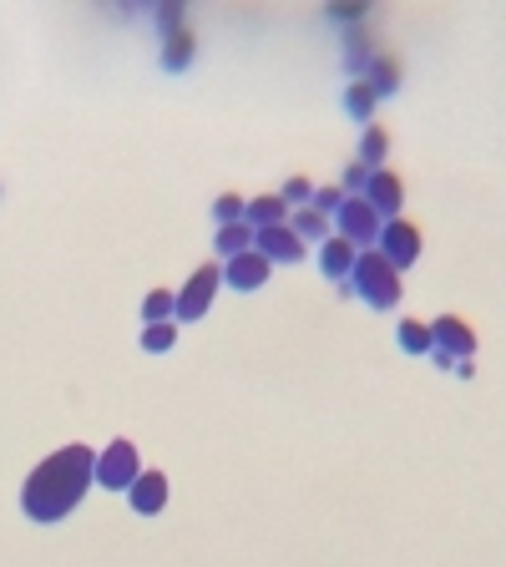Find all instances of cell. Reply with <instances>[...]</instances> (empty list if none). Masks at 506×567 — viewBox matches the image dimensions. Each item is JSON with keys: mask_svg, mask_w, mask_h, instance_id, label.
I'll return each instance as SVG.
<instances>
[{"mask_svg": "<svg viewBox=\"0 0 506 567\" xmlns=\"http://www.w3.org/2000/svg\"><path fill=\"white\" fill-rule=\"evenodd\" d=\"M340 188H345V198H365V188H370V168H365V162H350Z\"/></svg>", "mask_w": 506, "mask_h": 567, "instance_id": "obj_27", "label": "cell"}, {"mask_svg": "<svg viewBox=\"0 0 506 567\" xmlns=\"http://www.w3.org/2000/svg\"><path fill=\"white\" fill-rule=\"evenodd\" d=\"M334 233L365 254V249H375V238H380V213L365 198H345V208L334 213Z\"/></svg>", "mask_w": 506, "mask_h": 567, "instance_id": "obj_6", "label": "cell"}, {"mask_svg": "<svg viewBox=\"0 0 506 567\" xmlns=\"http://www.w3.org/2000/svg\"><path fill=\"white\" fill-rule=\"evenodd\" d=\"M279 198H284L289 208H309V203H314V183L299 173V178H289V183L279 188Z\"/></svg>", "mask_w": 506, "mask_h": 567, "instance_id": "obj_25", "label": "cell"}, {"mask_svg": "<svg viewBox=\"0 0 506 567\" xmlns=\"http://www.w3.org/2000/svg\"><path fill=\"white\" fill-rule=\"evenodd\" d=\"M375 254H380V259H385L395 274H405V269L420 259V228H415L410 218H390V223H380Z\"/></svg>", "mask_w": 506, "mask_h": 567, "instance_id": "obj_4", "label": "cell"}, {"mask_svg": "<svg viewBox=\"0 0 506 567\" xmlns=\"http://www.w3.org/2000/svg\"><path fill=\"white\" fill-rule=\"evenodd\" d=\"M188 61H193V36H188V31H178V36H167L162 66H167V71H183Z\"/></svg>", "mask_w": 506, "mask_h": 567, "instance_id": "obj_23", "label": "cell"}, {"mask_svg": "<svg viewBox=\"0 0 506 567\" xmlns=\"http://www.w3.org/2000/svg\"><path fill=\"white\" fill-rule=\"evenodd\" d=\"M304 249H309V243H304L289 223H279V228H259V233H253V254H264L269 264H299Z\"/></svg>", "mask_w": 506, "mask_h": 567, "instance_id": "obj_7", "label": "cell"}, {"mask_svg": "<svg viewBox=\"0 0 506 567\" xmlns=\"http://www.w3.org/2000/svg\"><path fill=\"white\" fill-rule=\"evenodd\" d=\"M92 476H97V451H87V446H61V451H51V456L26 476V492H21L26 517H31V522H61L66 512L81 507Z\"/></svg>", "mask_w": 506, "mask_h": 567, "instance_id": "obj_1", "label": "cell"}, {"mask_svg": "<svg viewBox=\"0 0 506 567\" xmlns=\"http://www.w3.org/2000/svg\"><path fill=\"white\" fill-rule=\"evenodd\" d=\"M395 340H400L405 355H431V350H436V335H431L426 319H400V324H395Z\"/></svg>", "mask_w": 506, "mask_h": 567, "instance_id": "obj_14", "label": "cell"}, {"mask_svg": "<svg viewBox=\"0 0 506 567\" xmlns=\"http://www.w3.org/2000/svg\"><path fill=\"white\" fill-rule=\"evenodd\" d=\"M127 502H132V512H137V517H157V512L167 507V476L142 466V476L127 486Z\"/></svg>", "mask_w": 506, "mask_h": 567, "instance_id": "obj_12", "label": "cell"}, {"mask_svg": "<svg viewBox=\"0 0 506 567\" xmlns=\"http://www.w3.org/2000/svg\"><path fill=\"white\" fill-rule=\"evenodd\" d=\"M370 61H375V46H370V36L355 26V31L345 36V66H350V76H355V81H365Z\"/></svg>", "mask_w": 506, "mask_h": 567, "instance_id": "obj_19", "label": "cell"}, {"mask_svg": "<svg viewBox=\"0 0 506 567\" xmlns=\"http://www.w3.org/2000/svg\"><path fill=\"white\" fill-rule=\"evenodd\" d=\"M157 31H162V36H178V31H183V6H178V0L157 6Z\"/></svg>", "mask_w": 506, "mask_h": 567, "instance_id": "obj_28", "label": "cell"}, {"mask_svg": "<svg viewBox=\"0 0 506 567\" xmlns=\"http://www.w3.org/2000/svg\"><path fill=\"white\" fill-rule=\"evenodd\" d=\"M243 208H248V198H238V193H218V198H213V218H218V228H223V223H243Z\"/></svg>", "mask_w": 506, "mask_h": 567, "instance_id": "obj_24", "label": "cell"}, {"mask_svg": "<svg viewBox=\"0 0 506 567\" xmlns=\"http://www.w3.org/2000/svg\"><path fill=\"white\" fill-rule=\"evenodd\" d=\"M334 21H350V26H360V21H365V6H334Z\"/></svg>", "mask_w": 506, "mask_h": 567, "instance_id": "obj_29", "label": "cell"}, {"mask_svg": "<svg viewBox=\"0 0 506 567\" xmlns=\"http://www.w3.org/2000/svg\"><path fill=\"white\" fill-rule=\"evenodd\" d=\"M340 294H360L370 309H395V304H400V274H395L375 249H365V254L355 259V274H350V284H345Z\"/></svg>", "mask_w": 506, "mask_h": 567, "instance_id": "obj_2", "label": "cell"}, {"mask_svg": "<svg viewBox=\"0 0 506 567\" xmlns=\"http://www.w3.org/2000/svg\"><path fill=\"white\" fill-rule=\"evenodd\" d=\"M289 228H294L304 243H324V238L334 233V218H324V213H314V208H294V213H289Z\"/></svg>", "mask_w": 506, "mask_h": 567, "instance_id": "obj_17", "label": "cell"}, {"mask_svg": "<svg viewBox=\"0 0 506 567\" xmlns=\"http://www.w3.org/2000/svg\"><path fill=\"white\" fill-rule=\"evenodd\" d=\"M173 309H178V294L152 289V294L142 299V324H162V319H173Z\"/></svg>", "mask_w": 506, "mask_h": 567, "instance_id": "obj_22", "label": "cell"}, {"mask_svg": "<svg viewBox=\"0 0 506 567\" xmlns=\"http://www.w3.org/2000/svg\"><path fill=\"white\" fill-rule=\"evenodd\" d=\"M289 203L279 198V193H259V198H248V208H243V223L259 233V228H279V223H289Z\"/></svg>", "mask_w": 506, "mask_h": 567, "instance_id": "obj_13", "label": "cell"}, {"mask_svg": "<svg viewBox=\"0 0 506 567\" xmlns=\"http://www.w3.org/2000/svg\"><path fill=\"white\" fill-rule=\"evenodd\" d=\"M355 259H360V249H355V243H345L340 233H329V238L319 243V274L334 279V284H350Z\"/></svg>", "mask_w": 506, "mask_h": 567, "instance_id": "obj_11", "label": "cell"}, {"mask_svg": "<svg viewBox=\"0 0 506 567\" xmlns=\"http://www.w3.org/2000/svg\"><path fill=\"white\" fill-rule=\"evenodd\" d=\"M365 81L375 87V97H395V92H400V61H395V56H385V51H375V61H370Z\"/></svg>", "mask_w": 506, "mask_h": 567, "instance_id": "obj_15", "label": "cell"}, {"mask_svg": "<svg viewBox=\"0 0 506 567\" xmlns=\"http://www.w3.org/2000/svg\"><path fill=\"white\" fill-rule=\"evenodd\" d=\"M269 274H274V264H269L264 254H253V249L223 264V284H228V289H238V294L264 289V284H269Z\"/></svg>", "mask_w": 506, "mask_h": 567, "instance_id": "obj_10", "label": "cell"}, {"mask_svg": "<svg viewBox=\"0 0 506 567\" xmlns=\"http://www.w3.org/2000/svg\"><path fill=\"white\" fill-rule=\"evenodd\" d=\"M137 476H142V456H137L132 441H112L107 451H97V476L92 481H102L107 492H127Z\"/></svg>", "mask_w": 506, "mask_h": 567, "instance_id": "obj_5", "label": "cell"}, {"mask_svg": "<svg viewBox=\"0 0 506 567\" xmlns=\"http://www.w3.org/2000/svg\"><path fill=\"white\" fill-rule=\"evenodd\" d=\"M213 249H218L223 264L238 259V254H248V249H253V228H248V223H223L218 238H213Z\"/></svg>", "mask_w": 506, "mask_h": 567, "instance_id": "obj_16", "label": "cell"}, {"mask_svg": "<svg viewBox=\"0 0 506 567\" xmlns=\"http://www.w3.org/2000/svg\"><path fill=\"white\" fill-rule=\"evenodd\" d=\"M309 208L324 213V218H334V213L345 208V188H340V183H334V188H314V203H309Z\"/></svg>", "mask_w": 506, "mask_h": 567, "instance_id": "obj_26", "label": "cell"}, {"mask_svg": "<svg viewBox=\"0 0 506 567\" xmlns=\"http://www.w3.org/2000/svg\"><path fill=\"white\" fill-rule=\"evenodd\" d=\"M365 203L380 213V223L400 218V208H405V183H400V173L375 168V173H370V188H365Z\"/></svg>", "mask_w": 506, "mask_h": 567, "instance_id": "obj_9", "label": "cell"}, {"mask_svg": "<svg viewBox=\"0 0 506 567\" xmlns=\"http://www.w3.org/2000/svg\"><path fill=\"white\" fill-rule=\"evenodd\" d=\"M178 345V319H162V324H142V350L147 355H167Z\"/></svg>", "mask_w": 506, "mask_h": 567, "instance_id": "obj_21", "label": "cell"}, {"mask_svg": "<svg viewBox=\"0 0 506 567\" xmlns=\"http://www.w3.org/2000/svg\"><path fill=\"white\" fill-rule=\"evenodd\" d=\"M355 162H365V168L375 173V168H385L390 162V137H385V127H365V137H360V152H355Z\"/></svg>", "mask_w": 506, "mask_h": 567, "instance_id": "obj_18", "label": "cell"}, {"mask_svg": "<svg viewBox=\"0 0 506 567\" xmlns=\"http://www.w3.org/2000/svg\"><path fill=\"white\" fill-rule=\"evenodd\" d=\"M375 102H380V97H375L370 81H350V92H345V112H350V117H360V122L370 127V122H375Z\"/></svg>", "mask_w": 506, "mask_h": 567, "instance_id": "obj_20", "label": "cell"}, {"mask_svg": "<svg viewBox=\"0 0 506 567\" xmlns=\"http://www.w3.org/2000/svg\"><path fill=\"white\" fill-rule=\"evenodd\" d=\"M218 289H223V264H203V269H193V274H188V284L178 289V309H173V319H178V324L203 319V314L213 309Z\"/></svg>", "mask_w": 506, "mask_h": 567, "instance_id": "obj_3", "label": "cell"}, {"mask_svg": "<svg viewBox=\"0 0 506 567\" xmlns=\"http://www.w3.org/2000/svg\"><path fill=\"white\" fill-rule=\"evenodd\" d=\"M431 335H436V350H446L451 360H476V330H471L461 314L431 319Z\"/></svg>", "mask_w": 506, "mask_h": 567, "instance_id": "obj_8", "label": "cell"}]
</instances>
